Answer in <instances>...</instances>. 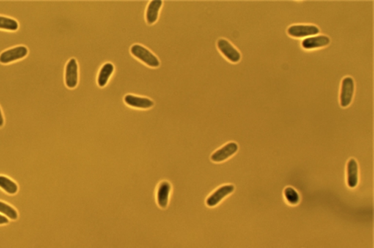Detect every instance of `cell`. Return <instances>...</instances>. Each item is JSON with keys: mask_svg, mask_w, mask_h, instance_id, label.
I'll return each instance as SVG.
<instances>
[{"mask_svg": "<svg viewBox=\"0 0 374 248\" xmlns=\"http://www.w3.org/2000/svg\"><path fill=\"white\" fill-rule=\"evenodd\" d=\"M355 92V83L353 78L347 77L344 78L341 88L340 104L343 108L350 106L353 99Z\"/></svg>", "mask_w": 374, "mask_h": 248, "instance_id": "cell-2", "label": "cell"}, {"mask_svg": "<svg viewBox=\"0 0 374 248\" xmlns=\"http://www.w3.org/2000/svg\"><path fill=\"white\" fill-rule=\"evenodd\" d=\"M9 222L8 219H7V218L4 217V216H1V215H0V225H1V224H7V223Z\"/></svg>", "mask_w": 374, "mask_h": 248, "instance_id": "cell-19", "label": "cell"}, {"mask_svg": "<svg viewBox=\"0 0 374 248\" xmlns=\"http://www.w3.org/2000/svg\"><path fill=\"white\" fill-rule=\"evenodd\" d=\"M358 183V165L356 160L350 159L347 163V185L354 189Z\"/></svg>", "mask_w": 374, "mask_h": 248, "instance_id": "cell-12", "label": "cell"}, {"mask_svg": "<svg viewBox=\"0 0 374 248\" xmlns=\"http://www.w3.org/2000/svg\"><path fill=\"white\" fill-rule=\"evenodd\" d=\"M217 47L218 50L221 53L224 55V57L229 60L232 63H238L240 61V53L236 48H234L230 42L224 40V39H220L217 42Z\"/></svg>", "mask_w": 374, "mask_h": 248, "instance_id": "cell-6", "label": "cell"}, {"mask_svg": "<svg viewBox=\"0 0 374 248\" xmlns=\"http://www.w3.org/2000/svg\"><path fill=\"white\" fill-rule=\"evenodd\" d=\"M78 82V67L76 60L72 59L67 63L65 70V84L69 88H75Z\"/></svg>", "mask_w": 374, "mask_h": 248, "instance_id": "cell-8", "label": "cell"}, {"mask_svg": "<svg viewBox=\"0 0 374 248\" xmlns=\"http://www.w3.org/2000/svg\"><path fill=\"white\" fill-rule=\"evenodd\" d=\"M124 100L128 106L137 109H147L152 107L155 104V103L149 98L133 95H126Z\"/></svg>", "mask_w": 374, "mask_h": 248, "instance_id": "cell-10", "label": "cell"}, {"mask_svg": "<svg viewBox=\"0 0 374 248\" xmlns=\"http://www.w3.org/2000/svg\"><path fill=\"white\" fill-rule=\"evenodd\" d=\"M238 150L236 143L229 142L214 152L210 157V160L214 163H221L231 158Z\"/></svg>", "mask_w": 374, "mask_h": 248, "instance_id": "cell-5", "label": "cell"}, {"mask_svg": "<svg viewBox=\"0 0 374 248\" xmlns=\"http://www.w3.org/2000/svg\"><path fill=\"white\" fill-rule=\"evenodd\" d=\"M234 190H235V186L232 184L220 186L207 198L206 205L210 208L216 206L223 199L232 194Z\"/></svg>", "mask_w": 374, "mask_h": 248, "instance_id": "cell-4", "label": "cell"}, {"mask_svg": "<svg viewBox=\"0 0 374 248\" xmlns=\"http://www.w3.org/2000/svg\"><path fill=\"white\" fill-rule=\"evenodd\" d=\"M0 213H2L4 216L12 220H16L18 218V213H17L16 210L10 207V205L2 202H0Z\"/></svg>", "mask_w": 374, "mask_h": 248, "instance_id": "cell-17", "label": "cell"}, {"mask_svg": "<svg viewBox=\"0 0 374 248\" xmlns=\"http://www.w3.org/2000/svg\"><path fill=\"white\" fill-rule=\"evenodd\" d=\"M18 28V23L16 20L6 17L0 16V29L16 31Z\"/></svg>", "mask_w": 374, "mask_h": 248, "instance_id": "cell-16", "label": "cell"}, {"mask_svg": "<svg viewBox=\"0 0 374 248\" xmlns=\"http://www.w3.org/2000/svg\"><path fill=\"white\" fill-rule=\"evenodd\" d=\"M0 188L10 194H15L18 191L16 183L5 176H0Z\"/></svg>", "mask_w": 374, "mask_h": 248, "instance_id": "cell-15", "label": "cell"}, {"mask_svg": "<svg viewBox=\"0 0 374 248\" xmlns=\"http://www.w3.org/2000/svg\"><path fill=\"white\" fill-rule=\"evenodd\" d=\"M4 125V119H3L2 114H1V109H0V127Z\"/></svg>", "mask_w": 374, "mask_h": 248, "instance_id": "cell-20", "label": "cell"}, {"mask_svg": "<svg viewBox=\"0 0 374 248\" xmlns=\"http://www.w3.org/2000/svg\"><path fill=\"white\" fill-rule=\"evenodd\" d=\"M331 42L329 37L325 35L314 36L308 37L302 42V47L306 50L316 49L323 48Z\"/></svg>", "mask_w": 374, "mask_h": 248, "instance_id": "cell-9", "label": "cell"}, {"mask_svg": "<svg viewBox=\"0 0 374 248\" xmlns=\"http://www.w3.org/2000/svg\"><path fill=\"white\" fill-rule=\"evenodd\" d=\"M289 35L296 38L311 37L320 33L317 26L313 25H293L287 29Z\"/></svg>", "mask_w": 374, "mask_h": 248, "instance_id": "cell-3", "label": "cell"}, {"mask_svg": "<svg viewBox=\"0 0 374 248\" xmlns=\"http://www.w3.org/2000/svg\"><path fill=\"white\" fill-rule=\"evenodd\" d=\"M163 5L161 0H153L148 5L146 12V19L148 24H154L158 19L159 12Z\"/></svg>", "mask_w": 374, "mask_h": 248, "instance_id": "cell-13", "label": "cell"}, {"mask_svg": "<svg viewBox=\"0 0 374 248\" xmlns=\"http://www.w3.org/2000/svg\"><path fill=\"white\" fill-rule=\"evenodd\" d=\"M130 51L135 58L139 59L149 67L156 68L160 66V61L156 56L142 45H134L132 47Z\"/></svg>", "mask_w": 374, "mask_h": 248, "instance_id": "cell-1", "label": "cell"}, {"mask_svg": "<svg viewBox=\"0 0 374 248\" xmlns=\"http://www.w3.org/2000/svg\"><path fill=\"white\" fill-rule=\"evenodd\" d=\"M284 197L287 202L291 205H297L299 202V195L292 187H287L284 189Z\"/></svg>", "mask_w": 374, "mask_h": 248, "instance_id": "cell-18", "label": "cell"}, {"mask_svg": "<svg viewBox=\"0 0 374 248\" xmlns=\"http://www.w3.org/2000/svg\"><path fill=\"white\" fill-rule=\"evenodd\" d=\"M28 54V49L24 46L15 47L12 49L6 50L0 55V63L9 64L24 58Z\"/></svg>", "mask_w": 374, "mask_h": 248, "instance_id": "cell-7", "label": "cell"}, {"mask_svg": "<svg viewBox=\"0 0 374 248\" xmlns=\"http://www.w3.org/2000/svg\"><path fill=\"white\" fill-rule=\"evenodd\" d=\"M171 190V186L169 182L163 181L159 185L157 193V201L160 208H166L168 206Z\"/></svg>", "mask_w": 374, "mask_h": 248, "instance_id": "cell-11", "label": "cell"}, {"mask_svg": "<svg viewBox=\"0 0 374 248\" xmlns=\"http://www.w3.org/2000/svg\"><path fill=\"white\" fill-rule=\"evenodd\" d=\"M114 71V65L111 63H107L103 66L99 72L98 78H97V83L100 87H103L106 85Z\"/></svg>", "mask_w": 374, "mask_h": 248, "instance_id": "cell-14", "label": "cell"}]
</instances>
